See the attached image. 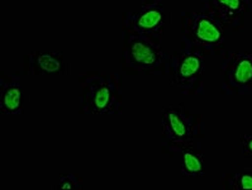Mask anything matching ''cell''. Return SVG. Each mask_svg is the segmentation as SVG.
I'll use <instances>...</instances> for the list:
<instances>
[{
    "instance_id": "obj_7",
    "label": "cell",
    "mask_w": 252,
    "mask_h": 190,
    "mask_svg": "<svg viewBox=\"0 0 252 190\" xmlns=\"http://www.w3.org/2000/svg\"><path fill=\"white\" fill-rule=\"evenodd\" d=\"M31 96L18 74L3 72L0 76V113L19 116L30 104Z\"/></svg>"
},
{
    "instance_id": "obj_2",
    "label": "cell",
    "mask_w": 252,
    "mask_h": 190,
    "mask_svg": "<svg viewBox=\"0 0 252 190\" xmlns=\"http://www.w3.org/2000/svg\"><path fill=\"white\" fill-rule=\"evenodd\" d=\"M122 68L127 74L165 75L170 72L171 56L163 41L122 30Z\"/></svg>"
},
{
    "instance_id": "obj_6",
    "label": "cell",
    "mask_w": 252,
    "mask_h": 190,
    "mask_svg": "<svg viewBox=\"0 0 252 190\" xmlns=\"http://www.w3.org/2000/svg\"><path fill=\"white\" fill-rule=\"evenodd\" d=\"M203 54L193 48L183 46L180 51L172 54L170 72L172 84L184 95H198L203 93Z\"/></svg>"
},
{
    "instance_id": "obj_3",
    "label": "cell",
    "mask_w": 252,
    "mask_h": 190,
    "mask_svg": "<svg viewBox=\"0 0 252 190\" xmlns=\"http://www.w3.org/2000/svg\"><path fill=\"white\" fill-rule=\"evenodd\" d=\"M183 46L203 52H213L223 43V31L205 9L187 10L181 17Z\"/></svg>"
},
{
    "instance_id": "obj_12",
    "label": "cell",
    "mask_w": 252,
    "mask_h": 190,
    "mask_svg": "<svg viewBox=\"0 0 252 190\" xmlns=\"http://www.w3.org/2000/svg\"><path fill=\"white\" fill-rule=\"evenodd\" d=\"M57 189H71V190H79L81 189V179L75 174H65L60 178L59 184H57Z\"/></svg>"
},
{
    "instance_id": "obj_11",
    "label": "cell",
    "mask_w": 252,
    "mask_h": 190,
    "mask_svg": "<svg viewBox=\"0 0 252 190\" xmlns=\"http://www.w3.org/2000/svg\"><path fill=\"white\" fill-rule=\"evenodd\" d=\"M229 67V83L238 88H247L252 84V57L238 56L232 60Z\"/></svg>"
},
{
    "instance_id": "obj_14",
    "label": "cell",
    "mask_w": 252,
    "mask_h": 190,
    "mask_svg": "<svg viewBox=\"0 0 252 190\" xmlns=\"http://www.w3.org/2000/svg\"><path fill=\"white\" fill-rule=\"evenodd\" d=\"M245 151L252 155V136L245 137Z\"/></svg>"
},
{
    "instance_id": "obj_9",
    "label": "cell",
    "mask_w": 252,
    "mask_h": 190,
    "mask_svg": "<svg viewBox=\"0 0 252 190\" xmlns=\"http://www.w3.org/2000/svg\"><path fill=\"white\" fill-rule=\"evenodd\" d=\"M68 70V63L60 52H33L26 57V71L32 75H60Z\"/></svg>"
},
{
    "instance_id": "obj_8",
    "label": "cell",
    "mask_w": 252,
    "mask_h": 190,
    "mask_svg": "<svg viewBox=\"0 0 252 190\" xmlns=\"http://www.w3.org/2000/svg\"><path fill=\"white\" fill-rule=\"evenodd\" d=\"M162 152L172 156H181V172L185 176L194 178L204 172L203 143L199 142L198 138L172 146Z\"/></svg>"
},
{
    "instance_id": "obj_1",
    "label": "cell",
    "mask_w": 252,
    "mask_h": 190,
    "mask_svg": "<svg viewBox=\"0 0 252 190\" xmlns=\"http://www.w3.org/2000/svg\"><path fill=\"white\" fill-rule=\"evenodd\" d=\"M80 110L83 116H121L123 113L121 74L92 71L81 75Z\"/></svg>"
},
{
    "instance_id": "obj_5",
    "label": "cell",
    "mask_w": 252,
    "mask_h": 190,
    "mask_svg": "<svg viewBox=\"0 0 252 190\" xmlns=\"http://www.w3.org/2000/svg\"><path fill=\"white\" fill-rule=\"evenodd\" d=\"M170 18L165 0H140L134 9L123 14L122 30L163 41V31Z\"/></svg>"
},
{
    "instance_id": "obj_13",
    "label": "cell",
    "mask_w": 252,
    "mask_h": 190,
    "mask_svg": "<svg viewBox=\"0 0 252 190\" xmlns=\"http://www.w3.org/2000/svg\"><path fill=\"white\" fill-rule=\"evenodd\" d=\"M238 189H252V174H241L237 178Z\"/></svg>"
},
{
    "instance_id": "obj_10",
    "label": "cell",
    "mask_w": 252,
    "mask_h": 190,
    "mask_svg": "<svg viewBox=\"0 0 252 190\" xmlns=\"http://www.w3.org/2000/svg\"><path fill=\"white\" fill-rule=\"evenodd\" d=\"M205 10L214 18H220L225 23H232V19L243 10V0H203Z\"/></svg>"
},
{
    "instance_id": "obj_4",
    "label": "cell",
    "mask_w": 252,
    "mask_h": 190,
    "mask_svg": "<svg viewBox=\"0 0 252 190\" xmlns=\"http://www.w3.org/2000/svg\"><path fill=\"white\" fill-rule=\"evenodd\" d=\"M203 134V118L179 104L161 109V150L195 140Z\"/></svg>"
}]
</instances>
